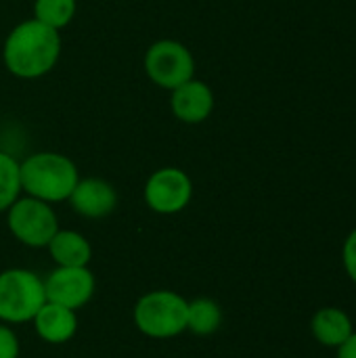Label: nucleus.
Returning a JSON list of instances; mask_svg holds the SVG:
<instances>
[{
	"label": "nucleus",
	"instance_id": "obj_1",
	"mask_svg": "<svg viewBox=\"0 0 356 358\" xmlns=\"http://www.w3.org/2000/svg\"><path fill=\"white\" fill-rule=\"evenodd\" d=\"M59 55V31L40 23L38 19H27L15 25L2 46V61L6 69L21 80L46 76L57 65Z\"/></svg>",
	"mask_w": 356,
	"mask_h": 358
},
{
	"label": "nucleus",
	"instance_id": "obj_2",
	"mask_svg": "<svg viewBox=\"0 0 356 358\" xmlns=\"http://www.w3.org/2000/svg\"><path fill=\"white\" fill-rule=\"evenodd\" d=\"M21 189L25 195L46 203L67 201L80 180L76 164L55 151H40L19 164Z\"/></svg>",
	"mask_w": 356,
	"mask_h": 358
},
{
	"label": "nucleus",
	"instance_id": "obj_3",
	"mask_svg": "<svg viewBox=\"0 0 356 358\" xmlns=\"http://www.w3.org/2000/svg\"><path fill=\"white\" fill-rule=\"evenodd\" d=\"M189 300L172 289H153L143 294L134 308V327L151 340H172L187 331Z\"/></svg>",
	"mask_w": 356,
	"mask_h": 358
},
{
	"label": "nucleus",
	"instance_id": "obj_4",
	"mask_svg": "<svg viewBox=\"0 0 356 358\" xmlns=\"http://www.w3.org/2000/svg\"><path fill=\"white\" fill-rule=\"evenodd\" d=\"M44 302V279L34 271L6 268L0 273V323L10 327L31 323Z\"/></svg>",
	"mask_w": 356,
	"mask_h": 358
},
{
	"label": "nucleus",
	"instance_id": "obj_5",
	"mask_svg": "<svg viewBox=\"0 0 356 358\" xmlns=\"http://www.w3.org/2000/svg\"><path fill=\"white\" fill-rule=\"evenodd\" d=\"M6 227L21 245L31 250L46 248L61 229L52 206L29 195H21L6 210Z\"/></svg>",
	"mask_w": 356,
	"mask_h": 358
},
{
	"label": "nucleus",
	"instance_id": "obj_6",
	"mask_svg": "<svg viewBox=\"0 0 356 358\" xmlns=\"http://www.w3.org/2000/svg\"><path fill=\"white\" fill-rule=\"evenodd\" d=\"M145 71L159 88L174 90L193 78L195 59L185 44L176 40H159L145 52Z\"/></svg>",
	"mask_w": 356,
	"mask_h": 358
},
{
	"label": "nucleus",
	"instance_id": "obj_7",
	"mask_svg": "<svg viewBox=\"0 0 356 358\" xmlns=\"http://www.w3.org/2000/svg\"><path fill=\"white\" fill-rule=\"evenodd\" d=\"M143 197L151 212L172 216L183 212L191 203L193 182L189 174L180 168H159L147 178Z\"/></svg>",
	"mask_w": 356,
	"mask_h": 358
},
{
	"label": "nucleus",
	"instance_id": "obj_8",
	"mask_svg": "<svg viewBox=\"0 0 356 358\" xmlns=\"http://www.w3.org/2000/svg\"><path fill=\"white\" fill-rule=\"evenodd\" d=\"M44 292L46 302L78 313L94 298L97 279L88 266H55L44 279Z\"/></svg>",
	"mask_w": 356,
	"mask_h": 358
},
{
	"label": "nucleus",
	"instance_id": "obj_9",
	"mask_svg": "<svg viewBox=\"0 0 356 358\" xmlns=\"http://www.w3.org/2000/svg\"><path fill=\"white\" fill-rule=\"evenodd\" d=\"M67 201L78 216L99 220L109 216L118 208V191L111 182L88 176L78 180Z\"/></svg>",
	"mask_w": 356,
	"mask_h": 358
},
{
	"label": "nucleus",
	"instance_id": "obj_10",
	"mask_svg": "<svg viewBox=\"0 0 356 358\" xmlns=\"http://www.w3.org/2000/svg\"><path fill=\"white\" fill-rule=\"evenodd\" d=\"M170 107H172V113L180 122L201 124L210 117V113L214 109V92L206 82L191 78L189 82H185L172 90Z\"/></svg>",
	"mask_w": 356,
	"mask_h": 358
},
{
	"label": "nucleus",
	"instance_id": "obj_11",
	"mask_svg": "<svg viewBox=\"0 0 356 358\" xmlns=\"http://www.w3.org/2000/svg\"><path fill=\"white\" fill-rule=\"evenodd\" d=\"M34 331L36 336L52 346H61L67 344L69 340L76 338L80 321H78V313L69 310L65 306H59L55 302H44V306L36 313V317L31 319Z\"/></svg>",
	"mask_w": 356,
	"mask_h": 358
},
{
	"label": "nucleus",
	"instance_id": "obj_12",
	"mask_svg": "<svg viewBox=\"0 0 356 358\" xmlns=\"http://www.w3.org/2000/svg\"><path fill=\"white\" fill-rule=\"evenodd\" d=\"M313 338L325 348H340L353 334V319L338 306L319 308L311 321Z\"/></svg>",
	"mask_w": 356,
	"mask_h": 358
},
{
	"label": "nucleus",
	"instance_id": "obj_13",
	"mask_svg": "<svg viewBox=\"0 0 356 358\" xmlns=\"http://www.w3.org/2000/svg\"><path fill=\"white\" fill-rule=\"evenodd\" d=\"M46 250L57 266H88L92 260L90 241L82 233L69 229H59Z\"/></svg>",
	"mask_w": 356,
	"mask_h": 358
},
{
	"label": "nucleus",
	"instance_id": "obj_14",
	"mask_svg": "<svg viewBox=\"0 0 356 358\" xmlns=\"http://www.w3.org/2000/svg\"><path fill=\"white\" fill-rule=\"evenodd\" d=\"M222 308L212 298H195L187 304V331L206 338L220 329Z\"/></svg>",
	"mask_w": 356,
	"mask_h": 358
},
{
	"label": "nucleus",
	"instance_id": "obj_15",
	"mask_svg": "<svg viewBox=\"0 0 356 358\" xmlns=\"http://www.w3.org/2000/svg\"><path fill=\"white\" fill-rule=\"evenodd\" d=\"M21 193L19 162L10 153L0 151V214L6 212L21 197Z\"/></svg>",
	"mask_w": 356,
	"mask_h": 358
},
{
	"label": "nucleus",
	"instance_id": "obj_16",
	"mask_svg": "<svg viewBox=\"0 0 356 358\" xmlns=\"http://www.w3.org/2000/svg\"><path fill=\"white\" fill-rule=\"evenodd\" d=\"M73 15H76V0H36L34 2V19H38L40 23L57 31L69 25Z\"/></svg>",
	"mask_w": 356,
	"mask_h": 358
},
{
	"label": "nucleus",
	"instance_id": "obj_17",
	"mask_svg": "<svg viewBox=\"0 0 356 358\" xmlns=\"http://www.w3.org/2000/svg\"><path fill=\"white\" fill-rule=\"evenodd\" d=\"M19 355H21L19 336L10 325L0 323V358H19Z\"/></svg>",
	"mask_w": 356,
	"mask_h": 358
},
{
	"label": "nucleus",
	"instance_id": "obj_18",
	"mask_svg": "<svg viewBox=\"0 0 356 358\" xmlns=\"http://www.w3.org/2000/svg\"><path fill=\"white\" fill-rule=\"evenodd\" d=\"M342 264L348 275V279L356 285V229L348 233L342 245Z\"/></svg>",
	"mask_w": 356,
	"mask_h": 358
},
{
	"label": "nucleus",
	"instance_id": "obj_19",
	"mask_svg": "<svg viewBox=\"0 0 356 358\" xmlns=\"http://www.w3.org/2000/svg\"><path fill=\"white\" fill-rule=\"evenodd\" d=\"M336 358H356V334H353L340 348H336Z\"/></svg>",
	"mask_w": 356,
	"mask_h": 358
}]
</instances>
